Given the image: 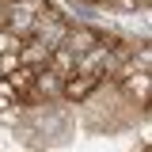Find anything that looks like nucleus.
<instances>
[{"label": "nucleus", "mask_w": 152, "mask_h": 152, "mask_svg": "<svg viewBox=\"0 0 152 152\" xmlns=\"http://www.w3.org/2000/svg\"><path fill=\"white\" fill-rule=\"evenodd\" d=\"M103 31L95 27V23H69V31H65V38H61V46L69 50V53H88V50H95L99 42H103Z\"/></svg>", "instance_id": "f257e3e1"}, {"label": "nucleus", "mask_w": 152, "mask_h": 152, "mask_svg": "<svg viewBox=\"0 0 152 152\" xmlns=\"http://www.w3.org/2000/svg\"><path fill=\"white\" fill-rule=\"evenodd\" d=\"M99 88H103V80H99V76L72 72V76H65V84H61V99H69V103H88Z\"/></svg>", "instance_id": "f03ea898"}, {"label": "nucleus", "mask_w": 152, "mask_h": 152, "mask_svg": "<svg viewBox=\"0 0 152 152\" xmlns=\"http://www.w3.org/2000/svg\"><path fill=\"white\" fill-rule=\"evenodd\" d=\"M50 50H53V46H46L42 38H23V42H19V65L46 69V61H50Z\"/></svg>", "instance_id": "7ed1b4c3"}, {"label": "nucleus", "mask_w": 152, "mask_h": 152, "mask_svg": "<svg viewBox=\"0 0 152 152\" xmlns=\"http://www.w3.org/2000/svg\"><path fill=\"white\" fill-rule=\"evenodd\" d=\"M46 69H53L57 76H72V72H76V53H69L65 46H53V50H50V61H46Z\"/></svg>", "instance_id": "20e7f679"}, {"label": "nucleus", "mask_w": 152, "mask_h": 152, "mask_svg": "<svg viewBox=\"0 0 152 152\" xmlns=\"http://www.w3.org/2000/svg\"><path fill=\"white\" fill-rule=\"evenodd\" d=\"M34 76H38V69H31V65H19L15 72H8L4 80L12 84V91H15V95H27V91H31V84H34Z\"/></svg>", "instance_id": "39448f33"}, {"label": "nucleus", "mask_w": 152, "mask_h": 152, "mask_svg": "<svg viewBox=\"0 0 152 152\" xmlns=\"http://www.w3.org/2000/svg\"><path fill=\"white\" fill-rule=\"evenodd\" d=\"M19 42H23L19 34H12L8 27H0V53H15V50H19Z\"/></svg>", "instance_id": "423d86ee"}, {"label": "nucleus", "mask_w": 152, "mask_h": 152, "mask_svg": "<svg viewBox=\"0 0 152 152\" xmlns=\"http://www.w3.org/2000/svg\"><path fill=\"white\" fill-rule=\"evenodd\" d=\"M0 27H8V4H0Z\"/></svg>", "instance_id": "0eeeda50"}, {"label": "nucleus", "mask_w": 152, "mask_h": 152, "mask_svg": "<svg viewBox=\"0 0 152 152\" xmlns=\"http://www.w3.org/2000/svg\"><path fill=\"white\" fill-rule=\"evenodd\" d=\"M88 4H107V0H88Z\"/></svg>", "instance_id": "6e6552de"}]
</instances>
